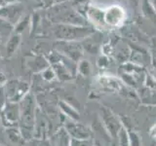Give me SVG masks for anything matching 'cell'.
Here are the masks:
<instances>
[{
	"mask_svg": "<svg viewBox=\"0 0 156 146\" xmlns=\"http://www.w3.org/2000/svg\"><path fill=\"white\" fill-rule=\"evenodd\" d=\"M4 4H6V1L5 0H0V7H2Z\"/></svg>",
	"mask_w": 156,
	"mask_h": 146,
	"instance_id": "25",
	"label": "cell"
},
{
	"mask_svg": "<svg viewBox=\"0 0 156 146\" xmlns=\"http://www.w3.org/2000/svg\"><path fill=\"white\" fill-rule=\"evenodd\" d=\"M54 36L58 41L78 42L90 37L94 33V29L83 26L57 23L54 27Z\"/></svg>",
	"mask_w": 156,
	"mask_h": 146,
	"instance_id": "2",
	"label": "cell"
},
{
	"mask_svg": "<svg viewBox=\"0 0 156 146\" xmlns=\"http://www.w3.org/2000/svg\"><path fill=\"white\" fill-rule=\"evenodd\" d=\"M125 10L119 5H112L105 11V21L107 26H119L125 21Z\"/></svg>",
	"mask_w": 156,
	"mask_h": 146,
	"instance_id": "7",
	"label": "cell"
},
{
	"mask_svg": "<svg viewBox=\"0 0 156 146\" xmlns=\"http://www.w3.org/2000/svg\"><path fill=\"white\" fill-rule=\"evenodd\" d=\"M67 1L73 9L76 10L83 17H85L86 10L89 7V5H88L89 0H67Z\"/></svg>",
	"mask_w": 156,
	"mask_h": 146,
	"instance_id": "16",
	"label": "cell"
},
{
	"mask_svg": "<svg viewBox=\"0 0 156 146\" xmlns=\"http://www.w3.org/2000/svg\"><path fill=\"white\" fill-rule=\"evenodd\" d=\"M42 3L45 5H50V6H52V0H42Z\"/></svg>",
	"mask_w": 156,
	"mask_h": 146,
	"instance_id": "24",
	"label": "cell"
},
{
	"mask_svg": "<svg viewBox=\"0 0 156 146\" xmlns=\"http://www.w3.org/2000/svg\"><path fill=\"white\" fill-rule=\"evenodd\" d=\"M6 103H7V99H6V96H5L3 87H1L0 88V113H1V111L3 110Z\"/></svg>",
	"mask_w": 156,
	"mask_h": 146,
	"instance_id": "21",
	"label": "cell"
},
{
	"mask_svg": "<svg viewBox=\"0 0 156 146\" xmlns=\"http://www.w3.org/2000/svg\"><path fill=\"white\" fill-rule=\"evenodd\" d=\"M20 116L19 129L21 130L23 138L30 139L34 133V126L36 121V100L32 94H29L20 102Z\"/></svg>",
	"mask_w": 156,
	"mask_h": 146,
	"instance_id": "1",
	"label": "cell"
},
{
	"mask_svg": "<svg viewBox=\"0 0 156 146\" xmlns=\"http://www.w3.org/2000/svg\"><path fill=\"white\" fill-rule=\"evenodd\" d=\"M55 50L74 62H79L83 55L82 47L77 42L58 41Z\"/></svg>",
	"mask_w": 156,
	"mask_h": 146,
	"instance_id": "5",
	"label": "cell"
},
{
	"mask_svg": "<svg viewBox=\"0 0 156 146\" xmlns=\"http://www.w3.org/2000/svg\"><path fill=\"white\" fill-rule=\"evenodd\" d=\"M0 115H1V122L5 127H7V128L18 127L20 116H21L20 103H13V102L7 101Z\"/></svg>",
	"mask_w": 156,
	"mask_h": 146,
	"instance_id": "6",
	"label": "cell"
},
{
	"mask_svg": "<svg viewBox=\"0 0 156 146\" xmlns=\"http://www.w3.org/2000/svg\"><path fill=\"white\" fill-rule=\"evenodd\" d=\"M0 43H1V38H0Z\"/></svg>",
	"mask_w": 156,
	"mask_h": 146,
	"instance_id": "29",
	"label": "cell"
},
{
	"mask_svg": "<svg viewBox=\"0 0 156 146\" xmlns=\"http://www.w3.org/2000/svg\"><path fill=\"white\" fill-rule=\"evenodd\" d=\"M5 96L8 102L20 103L29 94L30 85L29 83L20 79L7 80L3 86Z\"/></svg>",
	"mask_w": 156,
	"mask_h": 146,
	"instance_id": "3",
	"label": "cell"
},
{
	"mask_svg": "<svg viewBox=\"0 0 156 146\" xmlns=\"http://www.w3.org/2000/svg\"><path fill=\"white\" fill-rule=\"evenodd\" d=\"M6 82H7V78H6V76H5L4 73L0 72V88L3 87L4 84H5Z\"/></svg>",
	"mask_w": 156,
	"mask_h": 146,
	"instance_id": "22",
	"label": "cell"
},
{
	"mask_svg": "<svg viewBox=\"0 0 156 146\" xmlns=\"http://www.w3.org/2000/svg\"><path fill=\"white\" fill-rule=\"evenodd\" d=\"M66 130L71 137V139L84 140L89 139L91 136V130L86 126L78 123L76 121H69L66 125Z\"/></svg>",
	"mask_w": 156,
	"mask_h": 146,
	"instance_id": "8",
	"label": "cell"
},
{
	"mask_svg": "<svg viewBox=\"0 0 156 146\" xmlns=\"http://www.w3.org/2000/svg\"><path fill=\"white\" fill-rule=\"evenodd\" d=\"M27 66L33 73H41L46 68L50 67L47 57L43 56H35L31 57L30 60L27 61Z\"/></svg>",
	"mask_w": 156,
	"mask_h": 146,
	"instance_id": "10",
	"label": "cell"
},
{
	"mask_svg": "<svg viewBox=\"0 0 156 146\" xmlns=\"http://www.w3.org/2000/svg\"><path fill=\"white\" fill-rule=\"evenodd\" d=\"M41 76H42V78L45 81H47V82H51V81H53V80H55L56 79V74H55V72H54V70L52 69V67L50 66V67H48V68H46L45 70H43L42 72H41Z\"/></svg>",
	"mask_w": 156,
	"mask_h": 146,
	"instance_id": "19",
	"label": "cell"
},
{
	"mask_svg": "<svg viewBox=\"0 0 156 146\" xmlns=\"http://www.w3.org/2000/svg\"><path fill=\"white\" fill-rule=\"evenodd\" d=\"M22 42V35L19 33L13 32L11 36L8 38L6 43V55L7 57H12L15 53L18 51V49Z\"/></svg>",
	"mask_w": 156,
	"mask_h": 146,
	"instance_id": "11",
	"label": "cell"
},
{
	"mask_svg": "<svg viewBox=\"0 0 156 146\" xmlns=\"http://www.w3.org/2000/svg\"><path fill=\"white\" fill-rule=\"evenodd\" d=\"M152 135L156 136V126H155V129L152 130Z\"/></svg>",
	"mask_w": 156,
	"mask_h": 146,
	"instance_id": "26",
	"label": "cell"
},
{
	"mask_svg": "<svg viewBox=\"0 0 156 146\" xmlns=\"http://www.w3.org/2000/svg\"><path fill=\"white\" fill-rule=\"evenodd\" d=\"M0 146H4V145H2V144H0Z\"/></svg>",
	"mask_w": 156,
	"mask_h": 146,
	"instance_id": "30",
	"label": "cell"
},
{
	"mask_svg": "<svg viewBox=\"0 0 156 146\" xmlns=\"http://www.w3.org/2000/svg\"><path fill=\"white\" fill-rule=\"evenodd\" d=\"M6 134H7L8 139L14 144H18V143L21 142L22 139H23L19 127H11V128H7Z\"/></svg>",
	"mask_w": 156,
	"mask_h": 146,
	"instance_id": "14",
	"label": "cell"
},
{
	"mask_svg": "<svg viewBox=\"0 0 156 146\" xmlns=\"http://www.w3.org/2000/svg\"><path fill=\"white\" fill-rule=\"evenodd\" d=\"M67 0H52V6L53 5H57V4H61L63 2H66Z\"/></svg>",
	"mask_w": 156,
	"mask_h": 146,
	"instance_id": "23",
	"label": "cell"
},
{
	"mask_svg": "<svg viewBox=\"0 0 156 146\" xmlns=\"http://www.w3.org/2000/svg\"><path fill=\"white\" fill-rule=\"evenodd\" d=\"M29 26H31V16H29V15H23L22 19L14 26V32L19 33L22 35V33Z\"/></svg>",
	"mask_w": 156,
	"mask_h": 146,
	"instance_id": "12",
	"label": "cell"
},
{
	"mask_svg": "<svg viewBox=\"0 0 156 146\" xmlns=\"http://www.w3.org/2000/svg\"><path fill=\"white\" fill-rule=\"evenodd\" d=\"M77 71H79L82 75L87 76L91 72V65L87 61H80L77 65Z\"/></svg>",
	"mask_w": 156,
	"mask_h": 146,
	"instance_id": "18",
	"label": "cell"
},
{
	"mask_svg": "<svg viewBox=\"0 0 156 146\" xmlns=\"http://www.w3.org/2000/svg\"><path fill=\"white\" fill-rule=\"evenodd\" d=\"M14 32V26L9 22L0 18V38H8L11 36V34Z\"/></svg>",
	"mask_w": 156,
	"mask_h": 146,
	"instance_id": "15",
	"label": "cell"
},
{
	"mask_svg": "<svg viewBox=\"0 0 156 146\" xmlns=\"http://www.w3.org/2000/svg\"><path fill=\"white\" fill-rule=\"evenodd\" d=\"M60 108L62 109V111L65 114H66L67 116H69L70 118L72 120H77L78 118H79V115H78L76 113V111L74 109H72L70 108V106L68 105L67 103H66V102H63V101H60Z\"/></svg>",
	"mask_w": 156,
	"mask_h": 146,
	"instance_id": "17",
	"label": "cell"
},
{
	"mask_svg": "<svg viewBox=\"0 0 156 146\" xmlns=\"http://www.w3.org/2000/svg\"><path fill=\"white\" fill-rule=\"evenodd\" d=\"M85 18L95 24L97 27L106 26L105 21V11L96 6H89L86 10Z\"/></svg>",
	"mask_w": 156,
	"mask_h": 146,
	"instance_id": "9",
	"label": "cell"
},
{
	"mask_svg": "<svg viewBox=\"0 0 156 146\" xmlns=\"http://www.w3.org/2000/svg\"><path fill=\"white\" fill-rule=\"evenodd\" d=\"M34 1H36V2H38V3H42V0H34ZM43 4V3H42Z\"/></svg>",
	"mask_w": 156,
	"mask_h": 146,
	"instance_id": "27",
	"label": "cell"
},
{
	"mask_svg": "<svg viewBox=\"0 0 156 146\" xmlns=\"http://www.w3.org/2000/svg\"><path fill=\"white\" fill-rule=\"evenodd\" d=\"M141 9H143L144 15L149 21L156 23V10L153 7V5L150 3L149 0H143Z\"/></svg>",
	"mask_w": 156,
	"mask_h": 146,
	"instance_id": "13",
	"label": "cell"
},
{
	"mask_svg": "<svg viewBox=\"0 0 156 146\" xmlns=\"http://www.w3.org/2000/svg\"><path fill=\"white\" fill-rule=\"evenodd\" d=\"M0 60H1V55H0Z\"/></svg>",
	"mask_w": 156,
	"mask_h": 146,
	"instance_id": "28",
	"label": "cell"
},
{
	"mask_svg": "<svg viewBox=\"0 0 156 146\" xmlns=\"http://www.w3.org/2000/svg\"><path fill=\"white\" fill-rule=\"evenodd\" d=\"M24 5L21 1H12L0 7V18L15 26L24 15Z\"/></svg>",
	"mask_w": 156,
	"mask_h": 146,
	"instance_id": "4",
	"label": "cell"
},
{
	"mask_svg": "<svg viewBox=\"0 0 156 146\" xmlns=\"http://www.w3.org/2000/svg\"><path fill=\"white\" fill-rule=\"evenodd\" d=\"M70 146H94V144H93V142L90 139H84V140L71 139Z\"/></svg>",
	"mask_w": 156,
	"mask_h": 146,
	"instance_id": "20",
	"label": "cell"
}]
</instances>
